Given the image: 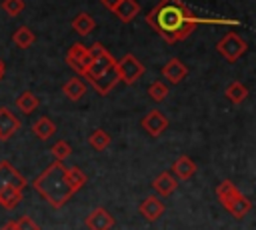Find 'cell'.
<instances>
[{
	"label": "cell",
	"instance_id": "cell-20",
	"mask_svg": "<svg viewBox=\"0 0 256 230\" xmlns=\"http://www.w3.org/2000/svg\"><path fill=\"white\" fill-rule=\"evenodd\" d=\"M86 90H88V86H86V82L82 80V78H78V76H74V78H70L64 86H62V92H64V96L68 98V100H80L84 94H86Z\"/></svg>",
	"mask_w": 256,
	"mask_h": 230
},
{
	"label": "cell",
	"instance_id": "cell-3",
	"mask_svg": "<svg viewBox=\"0 0 256 230\" xmlns=\"http://www.w3.org/2000/svg\"><path fill=\"white\" fill-rule=\"evenodd\" d=\"M216 198H218L220 204H222L234 218H238V220H242V218L250 212V208H252L250 198L244 196V194L234 186L232 180H222V182L216 186Z\"/></svg>",
	"mask_w": 256,
	"mask_h": 230
},
{
	"label": "cell",
	"instance_id": "cell-23",
	"mask_svg": "<svg viewBox=\"0 0 256 230\" xmlns=\"http://www.w3.org/2000/svg\"><path fill=\"white\" fill-rule=\"evenodd\" d=\"M224 94H226V98H228L232 104H242V102L248 98V88H246L242 82L234 80V82H230V84L226 86Z\"/></svg>",
	"mask_w": 256,
	"mask_h": 230
},
{
	"label": "cell",
	"instance_id": "cell-28",
	"mask_svg": "<svg viewBox=\"0 0 256 230\" xmlns=\"http://www.w3.org/2000/svg\"><path fill=\"white\" fill-rule=\"evenodd\" d=\"M50 154L56 158V162H64L72 154V146L66 140H56L52 144V148H50Z\"/></svg>",
	"mask_w": 256,
	"mask_h": 230
},
{
	"label": "cell",
	"instance_id": "cell-2",
	"mask_svg": "<svg viewBox=\"0 0 256 230\" xmlns=\"http://www.w3.org/2000/svg\"><path fill=\"white\" fill-rule=\"evenodd\" d=\"M34 190L52 206V208H62L70 198L72 190L66 182V166L64 162H52L48 164L32 182Z\"/></svg>",
	"mask_w": 256,
	"mask_h": 230
},
{
	"label": "cell",
	"instance_id": "cell-33",
	"mask_svg": "<svg viewBox=\"0 0 256 230\" xmlns=\"http://www.w3.org/2000/svg\"><path fill=\"white\" fill-rule=\"evenodd\" d=\"M4 72H6V66H4V62L0 60V80L4 78Z\"/></svg>",
	"mask_w": 256,
	"mask_h": 230
},
{
	"label": "cell",
	"instance_id": "cell-21",
	"mask_svg": "<svg viewBox=\"0 0 256 230\" xmlns=\"http://www.w3.org/2000/svg\"><path fill=\"white\" fill-rule=\"evenodd\" d=\"M94 28H96V22H94V18H92L88 12H80V14H76L74 20H72V30H74L76 34H80V36H88Z\"/></svg>",
	"mask_w": 256,
	"mask_h": 230
},
{
	"label": "cell",
	"instance_id": "cell-29",
	"mask_svg": "<svg viewBox=\"0 0 256 230\" xmlns=\"http://www.w3.org/2000/svg\"><path fill=\"white\" fill-rule=\"evenodd\" d=\"M2 10L8 14V16H12V18H16L22 10H24V0H2Z\"/></svg>",
	"mask_w": 256,
	"mask_h": 230
},
{
	"label": "cell",
	"instance_id": "cell-18",
	"mask_svg": "<svg viewBox=\"0 0 256 230\" xmlns=\"http://www.w3.org/2000/svg\"><path fill=\"white\" fill-rule=\"evenodd\" d=\"M24 198V190L16 188V186H6L4 190H0V206L4 210H14Z\"/></svg>",
	"mask_w": 256,
	"mask_h": 230
},
{
	"label": "cell",
	"instance_id": "cell-22",
	"mask_svg": "<svg viewBox=\"0 0 256 230\" xmlns=\"http://www.w3.org/2000/svg\"><path fill=\"white\" fill-rule=\"evenodd\" d=\"M66 182H68V186H70L72 192H78L80 188L86 186L88 176H86V172L80 170L78 166H70V168H66Z\"/></svg>",
	"mask_w": 256,
	"mask_h": 230
},
{
	"label": "cell",
	"instance_id": "cell-30",
	"mask_svg": "<svg viewBox=\"0 0 256 230\" xmlns=\"http://www.w3.org/2000/svg\"><path fill=\"white\" fill-rule=\"evenodd\" d=\"M16 230H40V226L30 218V216H20L18 220H14Z\"/></svg>",
	"mask_w": 256,
	"mask_h": 230
},
{
	"label": "cell",
	"instance_id": "cell-14",
	"mask_svg": "<svg viewBox=\"0 0 256 230\" xmlns=\"http://www.w3.org/2000/svg\"><path fill=\"white\" fill-rule=\"evenodd\" d=\"M20 118H16L10 108L0 106V140H8L12 134H16V130H20Z\"/></svg>",
	"mask_w": 256,
	"mask_h": 230
},
{
	"label": "cell",
	"instance_id": "cell-24",
	"mask_svg": "<svg viewBox=\"0 0 256 230\" xmlns=\"http://www.w3.org/2000/svg\"><path fill=\"white\" fill-rule=\"evenodd\" d=\"M16 106H18V110H20L22 114H32V112L40 106V100H38V96L32 94L30 90H24V92L16 98Z\"/></svg>",
	"mask_w": 256,
	"mask_h": 230
},
{
	"label": "cell",
	"instance_id": "cell-5",
	"mask_svg": "<svg viewBox=\"0 0 256 230\" xmlns=\"http://www.w3.org/2000/svg\"><path fill=\"white\" fill-rule=\"evenodd\" d=\"M116 70H118L120 82L134 84L144 74V64L134 54H124L120 60H116Z\"/></svg>",
	"mask_w": 256,
	"mask_h": 230
},
{
	"label": "cell",
	"instance_id": "cell-25",
	"mask_svg": "<svg viewBox=\"0 0 256 230\" xmlns=\"http://www.w3.org/2000/svg\"><path fill=\"white\" fill-rule=\"evenodd\" d=\"M12 40H14V44H16L18 48L26 50V48H30V46L34 44L36 36H34V32H32L28 26H20V28L12 34Z\"/></svg>",
	"mask_w": 256,
	"mask_h": 230
},
{
	"label": "cell",
	"instance_id": "cell-12",
	"mask_svg": "<svg viewBox=\"0 0 256 230\" xmlns=\"http://www.w3.org/2000/svg\"><path fill=\"white\" fill-rule=\"evenodd\" d=\"M186 74H188V68H186V64H184L182 60H178V58H170V60L162 66V76H164L166 82H170V84H180V82L186 78Z\"/></svg>",
	"mask_w": 256,
	"mask_h": 230
},
{
	"label": "cell",
	"instance_id": "cell-27",
	"mask_svg": "<svg viewBox=\"0 0 256 230\" xmlns=\"http://www.w3.org/2000/svg\"><path fill=\"white\" fill-rule=\"evenodd\" d=\"M148 96L154 100V102H162V100H166L168 98V94H170V88H168V84L166 82H160V80H154V82H150L148 84Z\"/></svg>",
	"mask_w": 256,
	"mask_h": 230
},
{
	"label": "cell",
	"instance_id": "cell-9",
	"mask_svg": "<svg viewBox=\"0 0 256 230\" xmlns=\"http://www.w3.org/2000/svg\"><path fill=\"white\" fill-rule=\"evenodd\" d=\"M116 64V60H114V56L104 48L102 52H98L96 56H92V62H90V66H88V70H86V74H84V78L86 80H90V78H96V76H100V74H104L108 68H112Z\"/></svg>",
	"mask_w": 256,
	"mask_h": 230
},
{
	"label": "cell",
	"instance_id": "cell-31",
	"mask_svg": "<svg viewBox=\"0 0 256 230\" xmlns=\"http://www.w3.org/2000/svg\"><path fill=\"white\" fill-rule=\"evenodd\" d=\"M100 2H102V6H104L106 10H110V12H112V10L118 6V2H120V0H100Z\"/></svg>",
	"mask_w": 256,
	"mask_h": 230
},
{
	"label": "cell",
	"instance_id": "cell-4",
	"mask_svg": "<svg viewBox=\"0 0 256 230\" xmlns=\"http://www.w3.org/2000/svg\"><path fill=\"white\" fill-rule=\"evenodd\" d=\"M246 50H248V42L236 32H228L216 42V52L226 62H236L238 58H242L246 54Z\"/></svg>",
	"mask_w": 256,
	"mask_h": 230
},
{
	"label": "cell",
	"instance_id": "cell-19",
	"mask_svg": "<svg viewBox=\"0 0 256 230\" xmlns=\"http://www.w3.org/2000/svg\"><path fill=\"white\" fill-rule=\"evenodd\" d=\"M32 132H34V136H36L38 140H48V138H52L54 132H56V122H54L52 118H48V116H40V118L32 124Z\"/></svg>",
	"mask_w": 256,
	"mask_h": 230
},
{
	"label": "cell",
	"instance_id": "cell-11",
	"mask_svg": "<svg viewBox=\"0 0 256 230\" xmlns=\"http://www.w3.org/2000/svg\"><path fill=\"white\" fill-rule=\"evenodd\" d=\"M84 222L88 230H110L114 226V218L106 208H94Z\"/></svg>",
	"mask_w": 256,
	"mask_h": 230
},
{
	"label": "cell",
	"instance_id": "cell-6",
	"mask_svg": "<svg viewBox=\"0 0 256 230\" xmlns=\"http://www.w3.org/2000/svg\"><path fill=\"white\" fill-rule=\"evenodd\" d=\"M90 62H92V56H90L88 46L76 42V44H72V46L68 48V52H66V64H68L76 74L84 76L86 70H88V66H90Z\"/></svg>",
	"mask_w": 256,
	"mask_h": 230
},
{
	"label": "cell",
	"instance_id": "cell-10",
	"mask_svg": "<svg viewBox=\"0 0 256 230\" xmlns=\"http://www.w3.org/2000/svg\"><path fill=\"white\" fill-rule=\"evenodd\" d=\"M140 124H142V128H144L152 138H156V136H160V134L168 128V124H170V122H168V118H166L160 110H156V108H154V110H150V112L142 118V122H140Z\"/></svg>",
	"mask_w": 256,
	"mask_h": 230
},
{
	"label": "cell",
	"instance_id": "cell-15",
	"mask_svg": "<svg viewBox=\"0 0 256 230\" xmlns=\"http://www.w3.org/2000/svg\"><path fill=\"white\" fill-rule=\"evenodd\" d=\"M170 172H172V176H176L178 180H190V178L196 174V162H194L190 156L182 154V156H178V158L172 162Z\"/></svg>",
	"mask_w": 256,
	"mask_h": 230
},
{
	"label": "cell",
	"instance_id": "cell-8",
	"mask_svg": "<svg viewBox=\"0 0 256 230\" xmlns=\"http://www.w3.org/2000/svg\"><path fill=\"white\" fill-rule=\"evenodd\" d=\"M88 82L92 84V88H94V90H96L100 96L110 94V92L116 88V84L120 82V76H118L116 64H114L112 68H108L104 74H100V76H96V78H90Z\"/></svg>",
	"mask_w": 256,
	"mask_h": 230
},
{
	"label": "cell",
	"instance_id": "cell-13",
	"mask_svg": "<svg viewBox=\"0 0 256 230\" xmlns=\"http://www.w3.org/2000/svg\"><path fill=\"white\" fill-rule=\"evenodd\" d=\"M138 212H140L148 222H154V220H158V218L164 214V202H162L158 196H146V198L140 202Z\"/></svg>",
	"mask_w": 256,
	"mask_h": 230
},
{
	"label": "cell",
	"instance_id": "cell-16",
	"mask_svg": "<svg viewBox=\"0 0 256 230\" xmlns=\"http://www.w3.org/2000/svg\"><path fill=\"white\" fill-rule=\"evenodd\" d=\"M152 188H154L156 194H160V196H170V194L178 188V182H176V178L172 176L170 170H164V172H160V174L152 180Z\"/></svg>",
	"mask_w": 256,
	"mask_h": 230
},
{
	"label": "cell",
	"instance_id": "cell-1",
	"mask_svg": "<svg viewBox=\"0 0 256 230\" xmlns=\"http://www.w3.org/2000/svg\"><path fill=\"white\" fill-rule=\"evenodd\" d=\"M148 26L166 40V44H176L190 36L198 24H236V20H206L198 18L194 10H190L182 0H160L148 14H146Z\"/></svg>",
	"mask_w": 256,
	"mask_h": 230
},
{
	"label": "cell",
	"instance_id": "cell-32",
	"mask_svg": "<svg viewBox=\"0 0 256 230\" xmlns=\"http://www.w3.org/2000/svg\"><path fill=\"white\" fill-rule=\"evenodd\" d=\"M0 230H16V224H14V220H8Z\"/></svg>",
	"mask_w": 256,
	"mask_h": 230
},
{
	"label": "cell",
	"instance_id": "cell-17",
	"mask_svg": "<svg viewBox=\"0 0 256 230\" xmlns=\"http://www.w3.org/2000/svg\"><path fill=\"white\" fill-rule=\"evenodd\" d=\"M112 12L116 14V18L120 22H132L140 12V4L136 0H120Z\"/></svg>",
	"mask_w": 256,
	"mask_h": 230
},
{
	"label": "cell",
	"instance_id": "cell-7",
	"mask_svg": "<svg viewBox=\"0 0 256 230\" xmlns=\"http://www.w3.org/2000/svg\"><path fill=\"white\" fill-rule=\"evenodd\" d=\"M6 186H16V188L24 190L28 186V180L12 166V162L0 160V190H4Z\"/></svg>",
	"mask_w": 256,
	"mask_h": 230
},
{
	"label": "cell",
	"instance_id": "cell-26",
	"mask_svg": "<svg viewBox=\"0 0 256 230\" xmlns=\"http://www.w3.org/2000/svg\"><path fill=\"white\" fill-rule=\"evenodd\" d=\"M88 144H90L96 152H102V150H106L108 144H110V134H108L106 130H102V128H96V130L88 136Z\"/></svg>",
	"mask_w": 256,
	"mask_h": 230
}]
</instances>
